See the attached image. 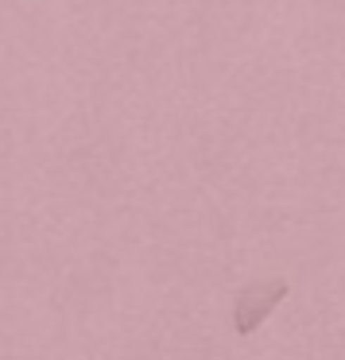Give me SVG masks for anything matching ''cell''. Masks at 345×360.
Instances as JSON below:
<instances>
[{
    "label": "cell",
    "mask_w": 345,
    "mask_h": 360,
    "mask_svg": "<svg viewBox=\"0 0 345 360\" xmlns=\"http://www.w3.org/2000/svg\"><path fill=\"white\" fill-rule=\"evenodd\" d=\"M291 295L287 279H260V283H249V287L237 290L233 298V329L241 337L256 333L260 321H268V314Z\"/></svg>",
    "instance_id": "cell-1"
}]
</instances>
